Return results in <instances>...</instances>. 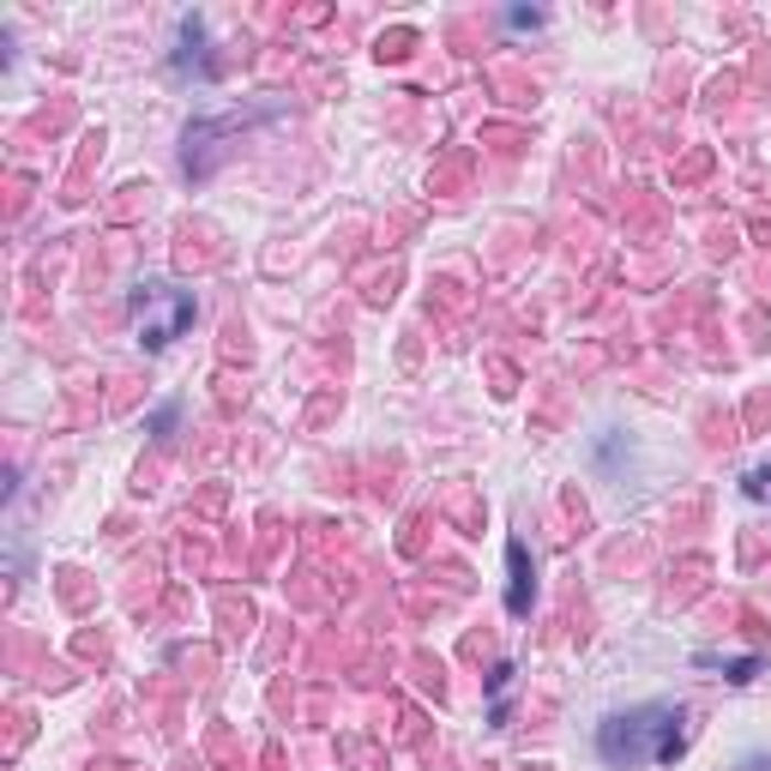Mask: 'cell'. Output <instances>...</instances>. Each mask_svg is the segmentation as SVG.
I'll return each mask as SVG.
<instances>
[{"label":"cell","mask_w":771,"mask_h":771,"mask_svg":"<svg viewBox=\"0 0 771 771\" xmlns=\"http://www.w3.org/2000/svg\"><path fill=\"white\" fill-rule=\"evenodd\" d=\"M193 295L187 290H175V284H163V278H145V284L133 290V338H139V350H170L175 338L193 326Z\"/></svg>","instance_id":"2"},{"label":"cell","mask_w":771,"mask_h":771,"mask_svg":"<svg viewBox=\"0 0 771 771\" xmlns=\"http://www.w3.org/2000/svg\"><path fill=\"white\" fill-rule=\"evenodd\" d=\"M736 771H771V760H741Z\"/></svg>","instance_id":"7"},{"label":"cell","mask_w":771,"mask_h":771,"mask_svg":"<svg viewBox=\"0 0 771 771\" xmlns=\"http://www.w3.org/2000/svg\"><path fill=\"white\" fill-rule=\"evenodd\" d=\"M507 24H512V31H536V24H543V12H507Z\"/></svg>","instance_id":"6"},{"label":"cell","mask_w":771,"mask_h":771,"mask_svg":"<svg viewBox=\"0 0 771 771\" xmlns=\"http://www.w3.org/2000/svg\"><path fill=\"white\" fill-rule=\"evenodd\" d=\"M681 748H687V717H681V705H639V712H621L597 729V753L621 771L675 765Z\"/></svg>","instance_id":"1"},{"label":"cell","mask_w":771,"mask_h":771,"mask_svg":"<svg viewBox=\"0 0 771 771\" xmlns=\"http://www.w3.org/2000/svg\"><path fill=\"white\" fill-rule=\"evenodd\" d=\"M531 597H536V567H531V555H524V543L512 536L507 543V609L531 615Z\"/></svg>","instance_id":"3"},{"label":"cell","mask_w":771,"mask_h":771,"mask_svg":"<svg viewBox=\"0 0 771 771\" xmlns=\"http://www.w3.org/2000/svg\"><path fill=\"white\" fill-rule=\"evenodd\" d=\"M175 416H182V410L163 404V410H151V416H145V428H151V434H170V428H175Z\"/></svg>","instance_id":"5"},{"label":"cell","mask_w":771,"mask_h":771,"mask_svg":"<svg viewBox=\"0 0 771 771\" xmlns=\"http://www.w3.org/2000/svg\"><path fill=\"white\" fill-rule=\"evenodd\" d=\"M699 663H705V670H729V681H753V675L765 670L760 658H712V651H705Z\"/></svg>","instance_id":"4"}]
</instances>
